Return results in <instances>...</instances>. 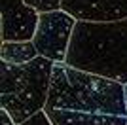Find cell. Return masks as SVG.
Masks as SVG:
<instances>
[{
  "instance_id": "6da1fadb",
  "label": "cell",
  "mask_w": 127,
  "mask_h": 125,
  "mask_svg": "<svg viewBox=\"0 0 127 125\" xmlns=\"http://www.w3.org/2000/svg\"><path fill=\"white\" fill-rule=\"evenodd\" d=\"M64 62L127 85V19L78 21Z\"/></svg>"
},
{
  "instance_id": "7a4b0ae2",
  "label": "cell",
  "mask_w": 127,
  "mask_h": 125,
  "mask_svg": "<svg viewBox=\"0 0 127 125\" xmlns=\"http://www.w3.org/2000/svg\"><path fill=\"white\" fill-rule=\"evenodd\" d=\"M44 110H74L127 118L125 85L78 70L66 62H55Z\"/></svg>"
},
{
  "instance_id": "3957f363",
  "label": "cell",
  "mask_w": 127,
  "mask_h": 125,
  "mask_svg": "<svg viewBox=\"0 0 127 125\" xmlns=\"http://www.w3.org/2000/svg\"><path fill=\"white\" fill-rule=\"evenodd\" d=\"M55 62L38 55L25 64L0 62V108L15 125L25 123L46 108Z\"/></svg>"
},
{
  "instance_id": "277c9868",
  "label": "cell",
  "mask_w": 127,
  "mask_h": 125,
  "mask_svg": "<svg viewBox=\"0 0 127 125\" xmlns=\"http://www.w3.org/2000/svg\"><path fill=\"white\" fill-rule=\"evenodd\" d=\"M76 23L78 21L64 10L40 13L36 32L32 38L38 55L53 62H64Z\"/></svg>"
},
{
  "instance_id": "5b68a950",
  "label": "cell",
  "mask_w": 127,
  "mask_h": 125,
  "mask_svg": "<svg viewBox=\"0 0 127 125\" xmlns=\"http://www.w3.org/2000/svg\"><path fill=\"white\" fill-rule=\"evenodd\" d=\"M40 13L25 0H0L2 42H31L34 38Z\"/></svg>"
},
{
  "instance_id": "8992f818",
  "label": "cell",
  "mask_w": 127,
  "mask_h": 125,
  "mask_svg": "<svg viewBox=\"0 0 127 125\" xmlns=\"http://www.w3.org/2000/svg\"><path fill=\"white\" fill-rule=\"evenodd\" d=\"M61 10L76 21H122L127 19V0H61Z\"/></svg>"
},
{
  "instance_id": "52a82bcc",
  "label": "cell",
  "mask_w": 127,
  "mask_h": 125,
  "mask_svg": "<svg viewBox=\"0 0 127 125\" xmlns=\"http://www.w3.org/2000/svg\"><path fill=\"white\" fill-rule=\"evenodd\" d=\"M53 125H127V118L74 110H44Z\"/></svg>"
},
{
  "instance_id": "ba28073f",
  "label": "cell",
  "mask_w": 127,
  "mask_h": 125,
  "mask_svg": "<svg viewBox=\"0 0 127 125\" xmlns=\"http://www.w3.org/2000/svg\"><path fill=\"white\" fill-rule=\"evenodd\" d=\"M38 57L36 46L31 42H2L0 46V59L10 64H25Z\"/></svg>"
},
{
  "instance_id": "9c48e42d",
  "label": "cell",
  "mask_w": 127,
  "mask_h": 125,
  "mask_svg": "<svg viewBox=\"0 0 127 125\" xmlns=\"http://www.w3.org/2000/svg\"><path fill=\"white\" fill-rule=\"evenodd\" d=\"M25 4L31 6L32 10H36L38 13L61 10V0H25Z\"/></svg>"
},
{
  "instance_id": "30bf717a",
  "label": "cell",
  "mask_w": 127,
  "mask_h": 125,
  "mask_svg": "<svg viewBox=\"0 0 127 125\" xmlns=\"http://www.w3.org/2000/svg\"><path fill=\"white\" fill-rule=\"evenodd\" d=\"M21 125H53V123H51V120L48 118V114L42 110V112H38L36 116H32L31 120H27L25 123H21Z\"/></svg>"
},
{
  "instance_id": "8fae6325",
  "label": "cell",
  "mask_w": 127,
  "mask_h": 125,
  "mask_svg": "<svg viewBox=\"0 0 127 125\" xmlns=\"http://www.w3.org/2000/svg\"><path fill=\"white\" fill-rule=\"evenodd\" d=\"M0 125H15V121L11 120V116L2 108H0Z\"/></svg>"
},
{
  "instance_id": "7c38bea8",
  "label": "cell",
  "mask_w": 127,
  "mask_h": 125,
  "mask_svg": "<svg viewBox=\"0 0 127 125\" xmlns=\"http://www.w3.org/2000/svg\"><path fill=\"white\" fill-rule=\"evenodd\" d=\"M125 102H127V85H125Z\"/></svg>"
}]
</instances>
